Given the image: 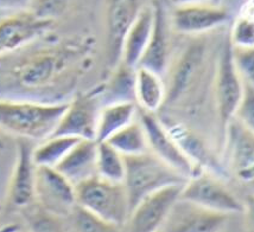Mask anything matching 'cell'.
Returning a JSON list of instances; mask_svg holds the SVG:
<instances>
[{
  "label": "cell",
  "mask_w": 254,
  "mask_h": 232,
  "mask_svg": "<svg viewBox=\"0 0 254 232\" xmlns=\"http://www.w3.org/2000/svg\"><path fill=\"white\" fill-rule=\"evenodd\" d=\"M68 104L0 99V128L28 140L44 141L55 132Z\"/></svg>",
  "instance_id": "obj_1"
},
{
  "label": "cell",
  "mask_w": 254,
  "mask_h": 232,
  "mask_svg": "<svg viewBox=\"0 0 254 232\" xmlns=\"http://www.w3.org/2000/svg\"><path fill=\"white\" fill-rule=\"evenodd\" d=\"M124 161L125 177L123 184L128 198L129 213L149 195L170 186H183L188 182L187 178L159 160L151 152L124 156Z\"/></svg>",
  "instance_id": "obj_2"
},
{
  "label": "cell",
  "mask_w": 254,
  "mask_h": 232,
  "mask_svg": "<svg viewBox=\"0 0 254 232\" xmlns=\"http://www.w3.org/2000/svg\"><path fill=\"white\" fill-rule=\"evenodd\" d=\"M76 204L106 223L124 228L129 216L128 198L123 183H112L98 176L75 186Z\"/></svg>",
  "instance_id": "obj_3"
},
{
  "label": "cell",
  "mask_w": 254,
  "mask_h": 232,
  "mask_svg": "<svg viewBox=\"0 0 254 232\" xmlns=\"http://www.w3.org/2000/svg\"><path fill=\"white\" fill-rule=\"evenodd\" d=\"M138 121L143 126L145 135H146L149 150L159 160L170 166L175 171L182 174L184 178L190 179L196 174L201 173L191 161L187 158L186 154L181 150L178 144L166 131L160 120L152 113H147L141 109H138Z\"/></svg>",
  "instance_id": "obj_4"
},
{
  "label": "cell",
  "mask_w": 254,
  "mask_h": 232,
  "mask_svg": "<svg viewBox=\"0 0 254 232\" xmlns=\"http://www.w3.org/2000/svg\"><path fill=\"white\" fill-rule=\"evenodd\" d=\"M35 201L48 212L66 218L77 205L75 186L56 168L37 166Z\"/></svg>",
  "instance_id": "obj_5"
},
{
  "label": "cell",
  "mask_w": 254,
  "mask_h": 232,
  "mask_svg": "<svg viewBox=\"0 0 254 232\" xmlns=\"http://www.w3.org/2000/svg\"><path fill=\"white\" fill-rule=\"evenodd\" d=\"M178 198L228 216L231 213H243L245 211L243 203L215 177L204 171L188 179Z\"/></svg>",
  "instance_id": "obj_6"
},
{
  "label": "cell",
  "mask_w": 254,
  "mask_h": 232,
  "mask_svg": "<svg viewBox=\"0 0 254 232\" xmlns=\"http://www.w3.org/2000/svg\"><path fill=\"white\" fill-rule=\"evenodd\" d=\"M228 215L178 198L163 223L162 232H221Z\"/></svg>",
  "instance_id": "obj_7"
},
{
  "label": "cell",
  "mask_w": 254,
  "mask_h": 232,
  "mask_svg": "<svg viewBox=\"0 0 254 232\" xmlns=\"http://www.w3.org/2000/svg\"><path fill=\"white\" fill-rule=\"evenodd\" d=\"M183 186H170L141 200L127 218L123 232H158Z\"/></svg>",
  "instance_id": "obj_8"
},
{
  "label": "cell",
  "mask_w": 254,
  "mask_h": 232,
  "mask_svg": "<svg viewBox=\"0 0 254 232\" xmlns=\"http://www.w3.org/2000/svg\"><path fill=\"white\" fill-rule=\"evenodd\" d=\"M244 92V82L235 68L233 46L226 42L221 52L216 77V98L223 126L234 117Z\"/></svg>",
  "instance_id": "obj_9"
},
{
  "label": "cell",
  "mask_w": 254,
  "mask_h": 232,
  "mask_svg": "<svg viewBox=\"0 0 254 232\" xmlns=\"http://www.w3.org/2000/svg\"><path fill=\"white\" fill-rule=\"evenodd\" d=\"M33 148L28 139L20 138L17 143V161L8 186V203L17 209H25L35 201L36 168Z\"/></svg>",
  "instance_id": "obj_10"
},
{
  "label": "cell",
  "mask_w": 254,
  "mask_h": 232,
  "mask_svg": "<svg viewBox=\"0 0 254 232\" xmlns=\"http://www.w3.org/2000/svg\"><path fill=\"white\" fill-rule=\"evenodd\" d=\"M99 111V102L96 98L90 96L75 98L68 104L53 135L95 140Z\"/></svg>",
  "instance_id": "obj_11"
},
{
  "label": "cell",
  "mask_w": 254,
  "mask_h": 232,
  "mask_svg": "<svg viewBox=\"0 0 254 232\" xmlns=\"http://www.w3.org/2000/svg\"><path fill=\"white\" fill-rule=\"evenodd\" d=\"M140 8L141 5L132 0H116L108 5L107 57L112 68L116 69L122 62L124 42Z\"/></svg>",
  "instance_id": "obj_12"
},
{
  "label": "cell",
  "mask_w": 254,
  "mask_h": 232,
  "mask_svg": "<svg viewBox=\"0 0 254 232\" xmlns=\"http://www.w3.org/2000/svg\"><path fill=\"white\" fill-rule=\"evenodd\" d=\"M51 19L33 13H19L0 20V56L35 41L50 28Z\"/></svg>",
  "instance_id": "obj_13"
},
{
  "label": "cell",
  "mask_w": 254,
  "mask_h": 232,
  "mask_svg": "<svg viewBox=\"0 0 254 232\" xmlns=\"http://www.w3.org/2000/svg\"><path fill=\"white\" fill-rule=\"evenodd\" d=\"M227 160L239 179L250 182L253 179L254 140L251 131L233 119L227 123Z\"/></svg>",
  "instance_id": "obj_14"
},
{
  "label": "cell",
  "mask_w": 254,
  "mask_h": 232,
  "mask_svg": "<svg viewBox=\"0 0 254 232\" xmlns=\"http://www.w3.org/2000/svg\"><path fill=\"white\" fill-rule=\"evenodd\" d=\"M228 12L214 5L181 6L172 14V28L181 33H202L222 25L228 20Z\"/></svg>",
  "instance_id": "obj_15"
},
{
  "label": "cell",
  "mask_w": 254,
  "mask_h": 232,
  "mask_svg": "<svg viewBox=\"0 0 254 232\" xmlns=\"http://www.w3.org/2000/svg\"><path fill=\"white\" fill-rule=\"evenodd\" d=\"M152 7L155 13L152 36L143 58L139 62L138 68H144L162 77V75L166 71L169 57L168 20L162 2H153Z\"/></svg>",
  "instance_id": "obj_16"
},
{
  "label": "cell",
  "mask_w": 254,
  "mask_h": 232,
  "mask_svg": "<svg viewBox=\"0 0 254 232\" xmlns=\"http://www.w3.org/2000/svg\"><path fill=\"white\" fill-rule=\"evenodd\" d=\"M98 142L95 140H80L72 147L56 170L74 186L96 176Z\"/></svg>",
  "instance_id": "obj_17"
},
{
  "label": "cell",
  "mask_w": 254,
  "mask_h": 232,
  "mask_svg": "<svg viewBox=\"0 0 254 232\" xmlns=\"http://www.w3.org/2000/svg\"><path fill=\"white\" fill-rule=\"evenodd\" d=\"M155 13L152 6H141L132 28L127 33L123 46V64L137 69L152 36Z\"/></svg>",
  "instance_id": "obj_18"
},
{
  "label": "cell",
  "mask_w": 254,
  "mask_h": 232,
  "mask_svg": "<svg viewBox=\"0 0 254 232\" xmlns=\"http://www.w3.org/2000/svg\"><path fill=\"white\" fill-rule=\"evenodd\" d=\"M164 125V123H163ZM166 131L174 139L175 142L178 144L181 150L186 154L187 158L192 162L199 171H213L217 174L221 173L222 168L217 164L215 158L210 153V150L207 149L203 141L198 137H196L192 132H190L188 128L180 125L165 126Z\"/></svg>",
  "instance_id": "obj_19"
},
{
  "label": "cell",
  "mask_w": 254,
  "mask_h": 232,
  "mask_svg": "<svg viewBox=\"0 0 254 232\" xmlns=\"http://www.w3.org/2000/svg\"><path fill=\"white\" fill-rule=\"evenodd\" d=\"M137 111V105L133 102L106 104L99 111L95 137L96 142H105L112 135L132 123L134 121Z\"/></svg>",
  "instance_id": "obj_20"
},
{
  "label": "cell",
  "mask_w": 254,
  "mask_h": 232,
  "mask_svg": "<svg viewBox=\"0 0 254 232\" xmlns=\"http://www.w3.org/2000/svg\"><path fill=\"white\" fill-rule=\"evenodd\" d=\"M134 95L141 110L155 114L166 99V89L162 77L144 68H137Z\"/></svg>",
  "instance_id": "obj_21"
},
{
  "label": "cell",
  "mask_w": 254,
  "mask_h": 232,
  "mask_svg": "<svg viewBox=\"0 0 254 232\" xmlns=\"http://www.w3.org/2000/svg\"><path fill=\"white\" fill-rule=\"evenodd\" d=\"M60 62L54 55H41L20 65L16 71L18 82L26 88H36L47 84L59 70Z\"/></svg>",
  "instance_id": "obj_22"
},
{
  "label": "cell",
  "mask_w": 254,
  "mask_h": 232,
  "mask_svg": "<svg viewBox=\"0 0 254 232\" xmlns=\"http://www.w3.org/2000/svg\"><path fill=\"white\" fill-rule=\"evenodd\" d=\"M123 156L139 155L150 152L146 135L140 122L133 121L105 141Z\"/></svg>",
  "instance_id": "obj_23"
},
{
  "label": "cell",
  "mask_w": 254,
  "mask_h": 232,
  "mask_svg": "<svg viewBox=\"0 0 254 232\" xmlns=\"http://www.w3.org/2000/svg\"><path fill=\"white\" fill-rule=\"evenodd\" d=\"M80 140L81 139L64 137V135L49 137L45 139L37 148H33V162L36 166L55 168Z\"/></svg>",
  "instance_id": "obj_24"
},
{
  "label": "cell",
  "mask_w": 254,
  "mask_h": 232,
  "mask_svg": "<svg viewBox=\"0 0 254 232\" xmlns=\"http://www.w3.org/2000/svg\"><path fill=\"white\" fill-rule=\"evenodd\" d=\"M96 176L112 183H123L125 177L124 156L107 142H98Z\"/></svg>",
  "instance_id": "obj_25"
},
{
  "label": "cell",
  "mask_w": 254,
  "mask_h": 232,
  "mask_svg": "<svg viewBox=\"0 0 254 232\" xmlns=\"http://www.w3.org/2000/svg\"><path fill=\"white\" fill-rule=\"evenodd\" d=\"M135 70L126 66L123 63L114 69L113 80L108 87V97L111 101L107 104L122 103V102H133L135 103L134 86Z\"/></svg>",
  "instance_id": "obj_26"
},
{
  "label": "cell",
  "mask_w": 254,
  "mask_h": 232,
  "mask_svg": "<svg viewBox=\"0 0 254 232\" xmlns=\"http://www.w3.org/2000/svg\"><path fill=\"white\" fill-rule=\"evenodd\" d=\"M66 219L69 221L66 232H123L122 228L101 221L77 205Z\"/></svg>",
  "instance_id": "obj_27"
},
{
  "label": "cell",
  "mask_w": 254,
  "mask_h": 232,
  "mask_svg": "<svg viewBox=\"0 0 254 232\" xmlns=\"http://www.w3.org/2000/svg\"><path fill=\"white\" fill-rule=\"evenodd\" d=\"M24 216L29 225V232H66L63 218L53 215L33 203L23 209Z\"/></svg>",
  "instance_id": "obj_28"
},
{
  "label": "cell",
  "mask_w": 254,
  "mask_h": 232,
  "mask_svg": "<svg viewBox=\"0 0 254 232\" xmlns=\"http://www.w3.org/2000/svg\"><path fill=\"white\" fill-rule=\"evenodd\" d=\"M201 61V52L198 50H191L184 56L182 62H180L177 70L175 71L174 80H172V87L170 88L171 93L166 95V98H171L174 101L178 96L186 92V88L191 82V80L196 74L198 62Z\"/></svg>",
  "instance_id": "obj_29"
},
{
  "label": "cell",
  "mask_w": 254,
  "mask_h": 232,
  "mask_svg": "<svg viewBox=\"0 0 254 232\" xmlns=\"http://www.w3.org/2000/svg\"><path fill=\"white\" fill-rule=\"evenodd\" d=\"M233 47L240 49H253L254 45V26L253 20L249 17L239 18L233 28L232 37L229 39Z\"/></svg>",
  "instance_id": "obj_30"
},
{
  "label": "cell",
  "mask_w": 254,
  "mask_h": 232,
  "mask_svg": "<svg viewBox=\"0 0 254 232\" xmlns=\"http://www.w3.org/2000/svg\"><path fill=\"white\" fill-rule=\"evenodd\" d=\"M233 59L235 68L244 83H254V53L253 49H240L233 47Z\"/></svg>",
  "instance_id": "obj_31"
},
{
  "label": "cell",
  "mask_w": 254,
  "mask_h": 232,
  "mask_svg": "<svg viewBox=\"0 0 254 232\" xmlns=\"http://www.w3.org/2000/svg\"><path fill=\"white\" fill-rule=\"evenodd\" d=\"M234 119L243 123L247 128L253 131L254 128V93L253 86L244 83L243 97L235 111Z\"/></svg>",
  "instance_id": "obj_32"
},
{
  "label": "cell",
  "mask_w": 254,
  "mask_h": 232,
  "mask_svg": "<svg viewBox=\"0 0 254 232\" xmlns=\"http://www.w3.org/2000/svg\"><path fill=\"white\" fill-rule=\"evenodd\" d=\"M0 147H2V141H1V139H0Z\"/></svg>",
  "instance_id": "obj_33"
},
{
  "label": "cell",
  "mask_w": 254,
  "mask_h": 232,
  "mask_svg": "<svg viewBox=\"0 0 254 232\" xmlns=\"http://www.w3.org/2000/svg\"><path fill=\"white\" fill-rule=\"evenodd\" d=\"M12 232H20V231H18V230H16V231H12Z\"/></svg>",
  "instance_id": "obj_34"
},
{
  "label": "cell",
  "mask_w": 254,
  "mask_h": 232,
  "mask_svg": "<svg viewBox=\"0 0 254 232\" xmlns=\"http://www.w3.org/2000/svg\"><path fill=\"white\" fill-rule=\"evenodd\" d=\"M158 232H162V231H160V230H159V231H158Z\"/></svg>",
  "instance_id": "obj_35"
}]
</instances>
